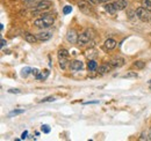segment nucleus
I'll return each instance as SVG.
<instances>
[{"label":"nucleus","mask_w":151,"mask_h":141,"mask_svg":"<svg viewBox=\"0 0 151 141\" xmlns=\"http://www.w3.org/2000/svg\"><path fill=\"white\" fill-rule=\"evenodd\" d=\"M78 8H79V11L81 13H84L86 15L93 14V7H92V5L88 1H86V0H80L78 2Z\"/></svg>","instance_id":"obj_1"},{"label":"nucleus","mask_w":151,"mask_h":141,"mask_svg":"<svg viewBox=\"0 0 151 141\" xmlns=\"http://www.w3.org/2000/svg\"><path fill=\"white\" fill-rule=\"evenodd\" d=\"M92 30H90V29H86L85 31H83L79 37H78V44L79 45H85V44H87L91 39H92Z\"/></svg>","instance_id":"obj_2"},{"label":"nucleus","mask_w":151,"mask_h":141,"mask_svg":"<svg viewBox=\"0 0 151 141\" xmlns=\"http://www.w3.org/2000/svg\"><path fill=\"white\" fill-rule=\"evenodd\" d=\"M136 16L141 21H143V22H148V21H150V14H149V11L148 9H145L143 6L142 7H138L137 9H136Z\"/></svg>","instance_id":"obj_3"},{"label":"nucleus","mask_w":151,"mask_h":141,"mask_svg":"<svg viewBox=\"0 0 151 141\" xmlns=\"http://www.w3.org/2000/svg\"><path fill=\"white\" fill-rule=\"evenodd\" d=\"M78 37H79V35L77 34V31H76L75 29L69 30L68 34H66V39H68V42L71 43V44H75V43L78 42Z\"/></svg>","instance_id":"obj_4"},{"label":"nucleus","mask_w":151,"mask_h":141,"mask_svg":"<svg viewBox=\"0 0 151 141\" xmlns=\"http://www.w3.org/2000/svg\"><path fill=\"white\" fill-rule=\"evenodd\" d=\"M109 64L112 65V67H122L124 65V59L122 57H120V56H116V57L111 59Z\"/></svg>","instance_id":"obj_5"},{"label":"nucleus","mask_w":151,"mask_h":141,"mask_svg":"<svg viewBox=\"0 0 151 141\" xmlns=\"http://www.w3.org/2000/svg\"><path fill=\"white\" fill-rule=\"evenodd\" d=\"M50 7H51V1H49V0H41L37 5H36L35 9H36L37 12H41V11L48 9V8H50Z\"/></svg>","instance_id":"obj_6"},{"label":"nucleus","mask_w":151,"mask_h":141,"mask_svg":"<svg viewBox=\"0 0 151 141\" xmlns=\"http://www.w3.org/2000/svg\"><path fill=\"white\" fill-rule=\"evenodd\" d=\"M36 37H37L38 41H41V42H47V41H49L52 37V33H50V31H42V33H38Z\"/></svg>","instance_id":"obj_7"},{"label":"nucleus","mask_w":151,"mask_h":141,"mask_svg":"<svg viewBox=\"0 0 151 141\" xmlns=\"http://www.w3.org/2000/svg\"><path fill=\"white\" fill-rule=\"evenodd\" d=\"M113 4L117 11H122V9H124V8L128 7V2H127V0H115Z\"/></svg>","instance_id":"obj_8"},{"label":"nucleus","mask_w":151,"mask_h":141,"mask_svg":"<svg viewBox=\"0 0 151 141\" xmlns=\"http://www.w3.org/2000/svg\"><path fill=\"white\" fill-rule=\"evenodd\" d=\"M83 66H84V64L80 60H73L70 63V68L72 70H80L83 68Z\"/></svg>","instance_id":"obj_9"},{"label":"nucleus","mask_w":151,"mask_h":141,"mask_svg":"<svg viewBox=\"0 0 151 141\" xmlns=\"http://www.w3.org/2000/svg\"><path fill=\"white\" fill-rule=\"evenodd\" d=\"M104 9L107 12V13H109V14H115L116 13V8H115V6H114V4L113 2H107V4H105L104 5Z\"/></svg>","instance_id":"obj_10"},{"label":"nucleus","mask_w":151,"mask_h":141,"mask_svg":"<svg viewBox=\"0 0 151 141\" xmlns=\"http://www.w3.org/2000/svg\"><path fill=\"white\" fill-rule=\"evenodd\" d=\"M24 39H26V42H28V43H30V44H35L36 42H37V37L36 35H33V34H30V33H24Z\"/></svg>","instance_id":"obj_11"},{"label":"nucleus","mask_w":151,"mask_h":141,"mask_svg":"<svg viewBox=\"0 0 151 141\" xmlns=\"http://www.w3.org/2000/svg\"><path fill=\"white\" fill-rule=\"evenodd\" d=\"M41 16H42V19L47 22V24H48L49 27L55 22V18H54V15H52V14H48V13H45V14H42Z\"/></svg>","instance_id":"obj_12"},{"label":"nucleus","mask_w":151,"mask_h":141,"mask_svg":"<svg viewBox=\"0 0 151 141\" xmlns=\"http://www.w3.org/2000/svg\"><path fill=\"white\" fill-rule=\"evenodd\" d=\"M116 41L113 39V38H108L106 42H105V48L107 49V50H113L116 48Z\"/></svg>","instance_id":"obj_13"},{"label":"nucleus","mask_w":151,"mask_h":141,"mask_svg":"<svg viewBox=\"0 0 151 141\" xmlns=\"http://www.w3.org/2000/svg\"><path fill=\"white\" fill-rule=\"evenodd\" d=\"M111 67H112V65H111L109 63H108V64H102V65L98 68V70H99L100 74H105V73H107V72L111 70Z\"/></svg>","instance_id":"obj_14"},{"label":"nucleus","mask_w":151,"mask_h":141,"mask_svg":"<svg viewBox=\"0 0 151 141\" xmlns=\"http://www.w3.org/2000/svg\"><path fill=\"white\" fill-rule=\"evenodd\" d=\"M34 26H36L38 28H49V26L47 24V22L42 18L35 20V21H34Z\"/></svg>","instance_id":"obj_15"},{"label":"nucleus","mask_w":151,"mask_h":141,"mask_svg":"<svg viewBox=\"0 0 151 141\" xmlns=\"http://www.w3.org/2000/svg\"><path fill=\"white\" fill-rule=\"evenodd\" d=\"M49 74H50V72H49V70H41L40 73H38V75L36 76V80H45L48 76H49Z\"/></svg>","instance_id":"obj_16"},{"label":"nucleus","mask_w":151,"mask_h":141,"mask_svg":"<svg viewBox=\"0 0 151 141\" xmlns=\"http://www.w3.org/2000/svg\"><path fill=\"white\" fill-rule=\"evenodd\" d=\"M68 64H69L68 58H59V67H60L62 70H66Z\"/></svg>","instance_id":"obj_17"},{"label":"nucleus","mask_w":151,"mask_h":141,"mask_svg":"<svg viewBox=\"0 0 151 141\" xmlns=\"http://www.w3.org/2000/svg\"><path fill=\"white\" fill-rule=\"evenodd\" d=\"M87 67H88L90 72H94V70H98V64H96V61H94V60H90Z\"/></svg>","instance_id":"obj_18"},{"label":"nucleus","mask_w":151,"mask_h":141,"mask_svg":"<svg viewBox=\"0 0 151 141\" xmlns=\"http://www.w3.org/2000/svg\"><path fill=\"white\" fill-rule=\"evenodd\" d=\"M134 67H136L137 70H142V68H144L145 67V63L144 61H141V60H136V61H134Z\"/></svg>","instance_id":"obj_19"},{"label":"nucleus","mask_w":151,"mask_h":141,"mask_svg":"<svg viewBox=\"0 0 151 141\" xmlns=\"http://www.w3.org/2000/svg\"><path fill=\"white\" fill-rule=\"evenodd\" d=\"M22 113H24V109H19V110H13V111H11L7 116L8 117H13V116H19V115H22Z\"/></svg>","instance_id":"obj_20"},{"label":"nucleus","mask_w":151,"mask_h":141,"mask_svg":"<svg viewBox=\"0 0 151 141\" xmlns=\"http://www.w3.org/2000/svg\"><path fill=\"white\" fill-rule=\"evenodd\" d=\"M69 57V51L65 49H60L58 51V58H68Z\"/></svg>","instance_id":"obj_21"},{"label":"nucleus","mask_w":151,"mask_h":141,"mask_svg":"<svg viewBox=\"0 0 151 141\" xmlns=\"http://www.w3.org/2000/svg\"><path fill=\"white\" fill-rule=\"evenodd\" d=\"M32 68H30V67H24V68H23V70H21V76H22V78H27V76H28V74H30V73H32Z\"/></svg>","instance_id":"obj_22"},{"label":"nucleus","mask_w":151,"mask_h":141,"mask_svg":"<svg viewBox=\"0 0 151 141\" xmlns=\"http://www.w3.org/2000/svg\"><path fill=\"white\" fill-rule=\"evenodd\" d=\"M137 76H138V74H137L136 72H128L123 78H124V79H136Z\"/></svg>","instance_id":"obj_23"},{"label":"nucleus","mask_w":151,"mask_h":141,"mask_svg":"<svg viewBox=\"0 0 151 141\" xmlns=\"http://www.w3.org/2000/svg\"><path fill=\"white\" fill-rule=\"evenodd\" d=\"M142 6L145 9H148L149 12H151V1H149V0H142Z\"/></svg>","instance_id":"obj_24"},{"label":"nucleus","mask_w":151,"mask_h":141,"mask_svg":"<svg viewBox=\"0 0 151 141\" xmlns=\"http://www.w3.org/2000/svg\"><path fill=\"white\" fill-rule=\"evenodd\" d=\"M41 130H42V132H43V133H45V134H48V133H50V131H51V128H50V126H49V125H47V124H44V125H42V126H41Z\"/></svg>","instance_id":"obj_25"},{"label":"nucleus","mask_w":151,"mask_h":141,"mask_svg":"<svg viewBox=\"0 0 151 141\" xmlns=\"http://www.w3.org/2000/svg\"><path fill=\"white\" fill-rule=\"evenodd\" d=\"M71 12H72V6H70V5H66V6L63 8V13H64L65 15L70 14Z\"/></svg>","instance_id":"obj_26"},{"label":"nucleus","mask_w":151,"mask_h":141,"mask_svg":"<svg viewBox=\"0 0 151 141\" xmlns=\"http://www.w3.org/2000/svg\"><path fill=\"white\" fill-rule=\"evenodd\" d=\"M138 140H141V141L149 140V133H148V132H143V133L141 134V137L138 138Z\"/></svg>","instance_id":"obj_27"},{"label":"nucleus","mask_w":151,"mask_h":141,"mask_svg":"<svg viewBox=\"0 0 151 141\" xmlns=\"http://www.w3.org/2000/svg\"><path fill=\"white\" fill-rule=\"evenodd\" d=\"M55 100H56V98H55L54 96H48V97H44L41 102H42V103H45V102H54Z\"/></svg>","instance_id":"obj_28"},{"label":"nucleus","mask_w":151,"mask_h":141,"mask_svg":"<svg viewBox=\"0 0 151 141\" xmlns=\"http://www.w3.org/2000/svg\"><path fill=\"white\" fill-rule=\"evenodd\" d=\"M27 135H28V131H24V132L21 134V139H22V140L27 139Z\"/></svg>","instance_id":"obj_29"},{"label":"nucleus","mask_w":151,"mask_h":141,"mask_svg":"<svg viewBox=\"0 0 151 141\" xmlns=\"http://www.w3.org/2000/svg\"><path fill=\"white\" fill-rule=\"evenodd\" d=\"M8 93H11V94H19L20 90L19 89H9Z\"/></svg>","instance_id":"obj_30"},{"label":"nucleus","mask_w":151,"mask_h":141,"mask_svg":"<svg viewBox=\"0 0 151 141\" xmlns=\"http://www.w3.org/2000/svg\"><path fill=\"white\" fill-rule=\"evenodd\" d=\"M98 103H99V101H88V102H85L84 104L87 105V104H98Z\"/></svg>","instance_id":"obj_31"},{"label":"nucleus","mask_w":151,"mask_h":141,"mask_svg":"<svg viewBox=\"0 0 151 141\" xmlns=\"http://www.w3.org/2000/svg\"><path fill=\"white\" fill-rule=\"evenodd\" d=\"M32 73H33V74L35 75V78H36V76L38 75V73H40V70H38L37 68H34V70H32Z\"/></svg>","instance_id":"obj_32"},{"label":"nucleus","mask_w":151,"mask_h":141,"mask_svg":"<svg viewBox=\"0 0 151 141\" xmlns=\"http://www.w3.org/2000/svg\"><path fill=\"white\" fill-rule=\"evenodd\" d=\"M7 45V42L4 39V38H1V48H5Z\"/></svg>","instance_id":"obj_33"},{"label":"nucleus","mask_w":151,"mask_h":141,"mask_svg":"<svg viewBox=\"0 0 151 141\" xmlns=\"http://www.w3.org/2000/svg\"><path fill=\"white\" fill-rule=\"evenodd\" d=\"M90 2H92L93 5H98V4H100V2H99V0H90Z\"/></svg>","instance_id":"obj_34"},{"label":"nucleus","mask_w":151,"mask_h":141,"mask_svg":"<svg viewBox=\"0 0 151 141\" xmlns=\"http://www.w3.org/2000/svg\"><path fill=\"white\" fill-rule=\"evenodd\" d=\"M111 0H99V2L100 4H107V2H109Z\"/></svg>","instance_id":"obj_35"},{"label":"nucleus","mask_w":151,"mask_h":141,"mask_svg":"<svg viewBox=\"0 0 151 141\" xmlns=\"http://www.w3.org/2000/svg\"><path fill=\"white\" fill-rule=\"evenodd\" d=\"M132 14H134V12H132V11H129V12H128V15H129V19H132Z\"/></svg>","instance_id":"obj_36"},{"label":"nucleus","mask_w":151,"mask_h":141,"mask_svg":"<svg viewBox=\"0 0 151 141\" xmlns=\"http://www.w3.org/2000/svg\"><path fill=\"white\" fill-rule=\"evenodd\" d=\"M149 140H151V128L150 131H149Z\"/></svg>","instance_id":"obj_37"},{"label":"nucleus","mask_w":151,"mask_h":141,"mask_svg":"<svg viewBox=\"0 0 151 141\" xmlns=\"http://www.w3.org/2000/svg\"><path fill=\"white\" fill-rule=\"evenodd\" d=\"M27 2H30V1H34V0H26Z\"/></svg>","instance_id":"obj_38"},{"label":"nucleus","mask_w":151,"mask_h":141,"mask_svg":"<svg viewBox=\"0 0 151 141\" xmlns=\"http://www.w3.org/2000/svg\"><path fill=\"white\" fill-rule=\"evenodd\" d=\"M149 83H151V80H149Z\"/></svg>","instance_id":"obj_39"},{"label":"nucleus","mask_w":151,"mask_h":141,"mask_svg":"<svg viewBox=\"0 0 151 141\" xmlns=\"http://www.w3.org/2000/svg\"><path fill=\"white\" fill-rule=\"evenodd\" d=\"M150 22H151V16H150Z\"/></svg>","instance_id":"obj_40"},{"label":"nucleus","mask_w":151,"mask_h":141,"mask_svg":"<svg viewBox=\"0 0 151 141\" xmlns=\"http://www.w3.org/2000/svg\"><path fill=\"white\" fill-rule=\"evenodd\" d=\"M149 1H151V0H149Z\"/></svg>","instance_id":"obj_41"},{"label":"nucleus","mask_w":151,"mask_h":141,"mask_svg":"<svg viewBox=\"0 0 151 141\" xmlns=\"http://www.w3.org/2000/svg\"><path fill=\"white\" fill-rule=\"evenodd\" d=\"M150 89H151V87H150Z\"/></svg>","instance_id":"obj_42"}]
</instances>
